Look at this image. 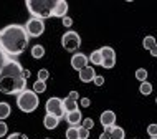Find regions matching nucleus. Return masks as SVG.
Segmentation results:
<instances>
[{
    "label": "nucleus",
    "instance_id": "nucleus-41",
    "mask_svg": "<svg viewBox=\"0 0 157 139\" xmlns=\"http://www.w3.org/2000/svg\"><path fill=\"white\" fill-rule=\"evenodd\" d=\"M155 103H157V98H155Z\"/></svg>",
    "mask_w": 157,
    "mask_h": 139
},
{
    "label": "nucleus",
    "instance_id": "nucleus-40",
    "mask_svg": "<svg viewBox=\"0 0 157 139\" xmlns=\"http://www.w3.org/2000/svg\"><path fill=\"white\" fill-rule=\"evenodd\" d=\"M45 139H50V137H45Z\"/></svg>",
    "mask_w": 157,
    "mask_h": 139
},
{
    "label": "nucleus",
    "instance_id": "nucleus-3",
    "mask_svg": "<svg viewBox=\"0 0 157 139\" xmlns=\"http://www.w3.org/2000/svg\"><path fill=\"white\" fill-rule=\"evenodd\" d=\"M25 5H27L32 17H35V18L45 20V18L53 17L55 0H27Z\"/></svg>",
    "mask_w": 157,
    "mask_h": 139
},
{
    "label": "nucleus",
    "instance_id": "nucleus-24",
    "mask_svg": "<svg viewBox=\"0 0 157 139\" xmlns=\"http://www.w3.org/2000/svg\"><path fill=\"white\" fill-rule=\"evenodd\" d=\"M10 58H12V56H8V55H7L5 52H3L2 48H0V71H2L3 66H5L7 63L10 61Z\"/></svg>",
    "mask_w": 157,
    "mask_h": 139
},
{
    "label": "nucleus",
    "instance_id": "nucleus-19",
    "mask_svg": "<svg viewBox=\"0 0 157 139\" xmlns=\"http://www.w3.org/2000/svg\"><path fill=\"white\" fill-rule=\"evenodd\" d=\"M88 61H91L93 65H101V63H103V56H101V52H99V50H94V52L90 55Z\"/></svg>",
    "mask_w": 157,
    "mask_h": 139
},
{
    "label": "nucleus",
    "instance_id": "nucleus-42",
    "mask_svg": "<svg viewBox=\"0 0 157 139\" xmlns=\"http://www.w3.org/2000/svg\"><path fill=\"white\" fill-rule=\"evenodd\" d=\"M134 139H136V137H134Z\"/></svg>",
    "mask_w": 157,
    "mask_h": 139
},
{
    "label": "nucleus",
    "instance_id": "nucleus-32",
    "mask_svg": "<svg viewBox=\"0 0 157 139\" xmlns=\"http://www.w3.org/2000/svg\"><path fill=\"white\" fill-rule=\"evenodd\" d=\"M93 83H94L96 86H103V85H104V78H103V76H99V75H96L94 79H93Z\"/></svg>",
    "mask_w": 157,
    "mask_h": 139
},
{
    "label": "nucleus",
    "instance_id": "nucleus-6",
    "mask_svg": "<svg viewBox=\"0 0 157 139\" xmlns=\"http://www.w3.org/2000/svg\"><path fill=\"white\" fill-rule=\"evenodd\" d=\"M45 108H46V114H52L55 118H58V119H63L66 114L65 108H63V99L56 98V96H53V98H50L46 101Z\"/></svg>",
    "mask_w": 157,
    "mask_h": 139
},
{
    "label": "nucleus",
    "instance_id": "nucleus-29",
    "mask_svg": "<svg viewBox=\"0 0 157 139\" xmlns=\"http://www.w3.org/2000/svg\"><path fill=\"white\" fill-rule=\"evenodd\" d=\"M7 133H8V126L5 121H0V137H3V136H7Z\"/></svg>",
    "mask_w": 157,
    "mask_h": 139
},
{
    "label": "nucleus",
    "instance_id": "nucleus-11",
    "mask_svg": "<svg viewBox=\"0 0 157 139\" xmlns=\"http://www.w3.org/2000/svg\"><path fill=\"white\" fill-rule=\"evenodd\" d=\"M68 14V3L65 0H55V7H53V17L58 18H65Z\"/></svg>",
    "mask_w": 157,
    "mask_h": 139
},
{
    "label": "nucleus",
    "instance_id": "nucleus-5",
    "mask_svg": "<svg viewBox=\"0 0 157 139\" xmlns=\"http://www.w3.org/2000/svg\"><path fill=\"white\" fill-rule=\"evenodd\" d=\"M61 46L66 50V52L73 53L81 46V37H79L75 30H68L65 35L61 37Z\"/></svg>",
    "mask_w": 157,
    "mask_h": 139
},
{
    "label": "nucleus",
    "instance_id": "nucleus-22",
    "mask_svg": "<svg viewBox=\"0 0 157 139\" xmlns=\"http://www.w3.org/2000/svg\"><path fill=\"white\" fill-rule=\"evenodd\" d=\"M33 91H35L36 95L45 93L46 91V81H40V79H36V81L33 83Z\"/></svg>",
    "mask_w": 157,
    "mask_h": 139
},
{
    "label": "nucleus",
    "instance_id": "nucleus-13",
    "mask_svg": "<svg viewBox=\"0 0 157 139\" xmlns=\"http://www.w3.org/2000/svg\"><path fill=\"white\" fill-rule=\"evenodd\" d=\"M78 73H79V79H81L83 83H91L96 76V71H94L93 66H86V68L79 70Z\"/></svg>",
    "mask_w": 157,
    "mask_h": 139
},
{
    "label": "nucleus",
    "instance_id": "nucleus-10",
    "mask_svg": "<svg viewBox=\"0 0 157 139\" xmlns=\"http://www.w3.org/2000/svg\"><path fill=\"white\" fill-rule=\"evenodd\" d=\"M71 66H73L76 71L86 68L88 66V56L84 53H75L73 56H71Z\"/></svg>",
    "mask_w": 157,
    "mask_h": 139
},
{
    "label": "nucleus",
    "instance_id": "nucleus-31",
    "mask_svg": "<svg viewBox=\"0 0 157 139\" xmlns=\"http://www.w3.org/2000/svg\"><path fill=\"white\" fill-rule=\"evenodd\" d=\"M7 139H28V137H27V134H23V133H13V134H10Z\"/></svg>",
    "mask_w": 157,
    "mask_h": 139
},
{
    "label": "nucleus",
    "instance_id": "nucleus-28",
    "mask_svg": "<svg viewBox=\"0 0 157 139\" xmlns=\"http://www.w3.org/2000/svg\"><path fill=\"white\" fill-rule=\"evenodd\" d=\"M147 134H149L151 137H157V124L155 123L149 124V128H147Z\"/></svg>",
    "mask_w": 157,
    "mask_h": 139
},
{
    "label": "nucleus",
    "instance_id": "nucleus-21",
    "mask_svg": "<svg viewBox=\"0 0 157 139\" xmlns=\"http://www.w3.org/2000/svg\"><path fill=\"white\" fill-rule=\"evenodd\" d=\"M154 45H157V40H155L152 35H147L146 38L142 40V46H144L146 50H151V48H154Z\"/></svg>",
    "mask_w": 157,
    "mask_h": 139
},
{
    "label": "nucleus",
    "instance_id": "nucleus-18",
    "mask_svg": "<svg viewBox=\"0 0 157 139\" xmlns=\"http://www.w3.org/2000/svg\"><path fill=\"white\" fill-rule=\"evenodd\" d=\"M79 126H70L66 129V139H79Z\"/></svg>",
    "mask_w": 157,
    "mask_h": 139
},
{
    "label": "nucleus",
    "instance_id": "nucleus-4",
    "mask_svg": "<svg viewBox=\"0 0 157 139\" xmlns=\"http://www.w3.org/2000/svg\"><path fill=\"white\" fill-rule=\"evenodd\" d=\"M17 106L23 113H33L38 108V95L33 90H25L17 96Z\"/></svg>",
    "mask_w": 157,
    "mask_h": 139
},
{
    "label": "nucleus",
    "instance_id": "nucleus-39",
    "mask_svg": "<svg viewBox=\"0 0 157 139\" xmlns=\"http://www.w3.org/2000/svg\"><path fill=\"white\" fill-rule=\"evenodd\" d=\"M151 139H157V137H151Z\"/></svg>",
    "mask_w": 157,
    "mask_h": 139
},
{
    "label": "nucleus",
    "instance_id": "nucleus-1",
    "mask_svg": "<svg viewBox=\"0 0 157 139\" xmlns=\"http://www.w3.org/2000/svg\"><path fill=\"white\" fill-rule=\"evenodd\" d=\"M28 41L30 37L27 35L23 25L12 23L0 30V48L12 58L22 55L28 46Z\"/></svg>",
    "mask_w": 157,
    "mask_h": 139
},
{
    "label": "nucleus",
    "instance_id": "nucleus-26",
    "mask_svg": "<svg viewBox=\"0 0 157 139\" xmlns=\"http://www.w3.org/2000/svg\"><path fill=\"white\" fill-rule=\"evenodd\" d=\"M81 126H83L84 129H88V131H90V129L94 128V121H93V118H86V119L81 121Z\"/></svg>",
    "mask_w": 157,
    "mask_h": 139
},
{
    "label": "nucleus",
    "instance_id": "nucleus-36",
    "mask_svg": "<svg viewBox=\"0 0 157 139\" xmlns=\"http://www.w3.org/2000/svg\"><path fill=\"white\" fill-rule=\"evenodd\" d=\"M99 139H111V136H109V133H108V131H104V133H101Z\"/></svg>",
    "mask_w": 157,
    "mask_h": 139
},
{
    "label": "nucleus",
    "instance_id": "nucleus-7",
    "mask_svg": "<svg viewBox=\"0 0 157 139\" xmlns=\"http://www.w3.org/2000/svg\"><path fill=\"white\" fill-rule=\"evenodd\" d=\"M25 30H27L28 37H40V35H43V32H45V22L40 18L32 17L27 22V25H25Z\"/></svg>",
    "mask_w": 157,
    "mask_h": 139
},
{
    "label": "nucleus",
    "instance_id": "nucleus-37",
    "mask_svg": "<svg viewBox=\"0 0 157 139\" xmlns=\"http://www.w3.org/2000/svg\"><path fill=\"white\" fill-rule=\"evenodd\" d=\"M149 52H151L152 56H157V45H154V48H151Z\"/></svg>",
    "mask_w": 157,
    "mask_h": 139
},
{
    "label": "nucleus",
    "instance_id": "nucleus-34",
    "mask_svg": "<svg viewBox=\"0 0 157 139\" xmlns=\"http://www.w3.org/2000/svg\"><path fill=\"white\" fill-rule=\"evenodd\" d=\"M79 104H81L83 108H90L91 101H90V98H81V99H79Z\"/></svg>",
    "mask_w": 157,
    "mask_h": 139
},
{
    "label": "nucleus",
    "instance_id": "nucleus-16",
    "mask_svg": "<svg viewBox=\"0 0 157 139\" xmlns=\"http://www.w3.org/2000/svg\"><path fill=\"white\" fill-rule=\"evenodd\" d=\"M10 111H12L10 104L5 103V101H0V121L7 119V118L10 116Z\"/></svg>",
    "mask_w": 157,
    "mask_h": 139
},
{
    "label": "nucleus",
    "instance_id": "nucleus-35",
    "mask_svg": "<svg viewBox=\"0 0 157 139\" xmlns=\"http://www.w3.org/2000/svg\"><path fill=\"white\" fill-rule=\"evenodd\" d=\"M68 98H70V99H73V101H78V98H79L78 91H70V95H68Z\"/></svg>",
    "mask_w": 157,
    "mask_h": 139
},
{
    "label": "nucleus",
    "instance_id": "nucleus-12",
    "mask_svg": "<svg viewBox=\"0 0 157 139\" xmlns=\"http://www.w3.org/2000/svg\"><path fill=\"white\" fill-rule=\"evenodd\" d=\"M65 119L70 126H81V121H83V114L79 109L76 111H71V113H66L65 114Z\"/></svg>",
    "mask_w": 157,
    "mask_h": 139
},
{
    "label": "nucleus",
    "instance_id": "nucleus-14",
    "mask_svg": "<svg viewBox=\"0 0 157 139\" xmlns=\"http://www.w3.org/2000/svg\"><path fill=\"white\" fill-rule=\"evenodd\" d=\"M58 124H60V119L52 116V114H46L43 118V126L46 129H55V128H58Z\"/></svg>",
    "mask_w": 157,
    "mask_h": 139
},
{
    "label": "nucleus",
    "instance_id": "nucleus-2",
    "mask_svg": "<svg viewBox=\"0 0 157 139\" xmlns=\"http://www.w3.org/2000/svg\"><path fill=\"white\" fill-rule=\"evenodd\" d=\"M27 90V79L23 76V68L17 60L10 61L0 71V91L3 95H17Z\"/></svg>",
    "mask_w": 157,
    "mask_h": 139
},
{
    "label": "nucleus",
    "instance_id": "nucleus-17",
    "mask_svg": "<svg viewBox=\"0 0 157 139\" xmlns=\"http://www.w3.org/2000/svg\"><path fill=\"white\" fill-rule=\"evenodd\" d=\"M63 108H65L66 113L76 111V109H78V101H73V99H70V98H65V99H63Z\"/></svg>",
    "mask_w": 157,
    "mask_h": 139
},
{
    "label": "nucleus",
    "instance_id": "nucleus-23",
    "mask_svg": "<svg viewBox=\"0 0 157 139\" xmlns=\"http://www.w3.org/2000/svg\"><path fill=\"white\" fill-rule=\"evenodd\" d=\"M139 91H141V95H144V96L151 95L152 93V85L149 81H144V83H141V86H139Z\"/></svg>",
    "mask_w": 157,
    "mask_h": 139
},
{
    "label": "nucleus",
    "instance_id": "nucleus-20",
    "mask_svg": "<svg viewBox=\"0 0 157 139\" xmlns=\"http://www.w3.org/2000/svg\"><path fill=\"white\" fill-rule=\"evenodd\" d=\"M32 56L36 58V60L43 58V56H45V48H43L41 45H35V46L32 48Z\"/></svg>",
    "mask_w": 157,
    "mask_h": 139
},
{
    "label": "nucleus",
    "instance_id": "nucleus-27",
    "mask_svg": "<svg viewBox=\"0 0 157 139\" xmlns=\"http://www.w3.org/2000/svg\"><path fill=\"white\" fill-rule=\"evenodd\" d=\"M48 76H50V71L46 70V68L38 71V79H40V81H46V79H48Z\"/></svg>",
    "mask_w": 157,
    "mask_h": 139
},
{
    "label": "nucleus",
    "instance_id": "nucleus-9",
    "mask_svg": "<svg viewBox=\"0 0 157 139\" xmlns=\"http://www.w3.org/2000/svg\"><path fill=\"white\" fill-rule=\"evenodd\" d=\"M99 121H101V124H103L104 131H109V129L114 126V123H116V114H114V111L108 109V111H104L103 114H101Z\"/></svg>",
    "mask_w": 157,
    "mask_h": 139
},
{
    "label": "nucleus",
    "instance_id": "nucleus-25",
    "mask_svg": "<svg viewBox=\"0 0 157 139\" xmlns=\"http://www.w3.org/2000/svg\"><path fill=\"white\" fill-rule=\"evenodd\" d=\"M147 75H149V73H147L146 68H139L137 71H136V78H137L141 83H144V81L147 79Z\"/></svg>",
    "mask_w": 157,
    "mask_h": 139
},
{
    "label": "nucleus",
    "instance_id": "nucleus-38",
    "mask_svg": "<svg viewBox=\"0 0 157 139\" xmlns=\"http://www.w3.org/2000/svg\"><path fill=\"white\" fill-rule=\"evenodd\" d=\"M23 76H25V79L30 78V70H23Z\"/></svg>",
    "mask_w": 157,
    "mask_h": 139
},
{
    "label": "nucleus",
    "instance_id": "nucleus-33",
    "mask_svg": "<svg viewBox=\"0 0 157 139\" xmlns=\"http://www.w3.org/2000/svg\"><path fill=\"white\" fill-rule=\"evenodd\" d=\"M61 22H63V25H65V27H71V25H73V18L66 15L65 18H61Z\"/></svg>",
    "mask_w": 157,
    "mask_h": 139
},
{
    "label": "nucleus",
    "instance_id": "nucleus-15",
    "mask_svg": "<svg viewBox=\"0 0 157 139\" xmlns=\"http://www.w3.org/2000/svg\"><path fill=\"white\" fill-rule=\"evenodd\" d=\"M108 133H109V136H111V139H124V136H126L124 129L119 128V126H113Z\"/></svg>",
    "mask_w": 157,
    "mask_h": 139
},
{
    "label": "nucleus",
    "instance_id": "nucleus-8",
    "mask_svg": "<svg viewBox=\"0 0 157 139\" xmlns=\"http://www.w3.org/2000/svg\"><path fill=\"white\" fill-rule=\"evenodd\" d=\"M99 52H101V56H103L101 66L104 70H111L116 65V52H114L111 46H103V48H99Z\"/></svg>",
    "mask_w": 157,
    "mask_h": 139
},
{
    "label": "nucleus",
    "instance_id": "nucleus-30",
    "mask_svg": "<svg viewBox=\"0 0 157 139\" xmlns=\"http://www.w3.org/2000/svg\"><path fill=\"white\" fill-rule=\"evenodd\" d=\"M79 139H88L90 137V131H88V129H84L83 126H79Z\"/></svg>",
    "mask_w": 157,
    "mask_h": 139
}]
</instances>
